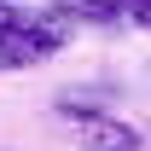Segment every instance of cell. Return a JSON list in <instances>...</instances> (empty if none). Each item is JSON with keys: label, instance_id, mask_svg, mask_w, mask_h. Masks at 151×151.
Instances as JSON below:
<instances>
[{"label": "cell", "instance_id": "cell-4", "mask_svg": "<svg viewBox=\"0 0 151 151\" xmlns=\"http://www.w3.org/2000/svg\"><path fill=\"white\" fill-rule=\"evenodd\" d=\"M122 18L139 23V29H151V0H122Z\"/></svg>", "mask_w": 151, "mask_h": 151}, {"label": "cell", "instance_id": "cell-2", "mask_svg": "<svg viewBox=\"0 0 151 151\" xmlns=\"http://www.w3.org/2000/svg\"><path fill=\"white\" fill-rule=\"evenodd\" d=\"M47 18H87V23H111V18H122V0H47Z\"/></svg>", "mask_w": 151, "mask_h": 151}, {"label": "cell", "instance_id": "cell-1", "mask_svg": "<svg viewBox=\"0 0 151 151\" xmlns=\"http://www.w3.org/2000/svg\"><path fill=\"white\" fill-rule=\"evenodd\" d=\"M58 116H70V122H76L81 151H145V139H139V128H134V122L105 116V111H93V105H76L70 93L58 99Z\"/></svg>", "mask_w": 151, "mask_h": 151}, {"label": "cell", "instance_id": "cell-3", "mask_svg": "<svg viewBox=\"0 0 151 151\" xmlns=\"http://www.w3.org/2000/svg\"><path fill=\"white\" fill-rule=\"evenodd\" d=\"M23 23H29V12L12 6V0H0V35H12V29H23Z\"/></svg>", "mask_w": 151, "mask_h": 151}]
</instances>
